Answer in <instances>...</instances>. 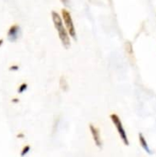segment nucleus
<instances>
[{"mask_svg": "<svg viewBox=\"0 0 156 157\" xmlns=\"http://www.w3.org/2000/svg\"><path fill=\"white\" fill-rule=\"evenodd\" d=\"M18 69H19V67H18L17 65H12V66L9 67V70H10V71H17V70H18Z\"/></svg>", "mask_w": 156, "mask_h": 157, "instance_id": "1a4fd4ad", "label": "nucleus"}, {"mask_svg": "<svg viewBox=\"0 0 156 157\" xmlns=\"http://www.w3.org/2000/svg\"><path fill=\"white\" fill-rule=\"evenodd\" d=\"M3 44V40L2 39H0V47H1V45Z\"/></svg>", "mask_w": 156, "mask_h": 157, "instance_id": "f8f14e48", "label": "nucleus"}, {"mask_svg": "<svg viewBox=\"0 0 156 157\" xmlns=\"http://www.w3.org/2000/svg\"><path fill=\"white\" fill-rule=\"evenodd\" d=\"M12 102L13 103H17V102H18V99H12Z\"/></svg>", "mask_w": 156, "mask_h": 157, "instance_id": "9b49d317", "label": "nucleus"}, {"mask_svg": "<svg viewBox=\"0 0 156 157\" xmlns=\"http://www.w3.org/2000/svg\"><path fill=\"white\" fill-rule=\"evenodd\" d=\"M27 88H28V85L24 83V84H22V85L19 86V88H18V91H17V92H18V93H23Z\"/></svg>", "mask_w": 156, "mask_h": 157, "instance_id": "6e6552de", "label": "nucleus"}, {"mask_svg": "<svg viewBox=\"0 0 156 157\" xmlns=\"http://www.w3.org/2000/svg\"><path fill=\"white\" fill-rule=\"evenodd\" d=\"M90 131H91V133L93 135V139L95 141L96 145L98 146L99 148H101L102 147V142H101V138H100L98 130L97 128H95L93 125H90Z\"/></svg>", "mask_w": 156, "mask_h": 157, "instance_id": "39448f33", "label": "nucleus"}, {"mask_svg": "<svg viewBox=\"0 0 156 157\" xmlns=\"http://www.w3.org/2000/svg\"><path fill=\"white\" fill-rule=\"evenodd\" d=\"M110 118H111V121L114 123V125H115V127H116V129H117V131L119 132V135L120 136L122 142L126 145H129V140H128V137H127V133H126V132H125V130L123 128V125H122V123L120 121V119L115 114L111 115Z\"/></svg>", "mask_w": 156, "mask_h": 157, "instance_id": "f03ea898", "label": "nucleus"}, {"mask_svg": "<svg viewBox=\"0 0 156 157\" xmlns=\"http://www.w3.org/2000/svg\"><path fill=\"white\" fill-rule=\"evenodd\" d=\"M29 150H30V146H29V145L25 146V147L23 148L22 152H21V156H25V155L29 152Z\"/></svg>", "mask_w": 156, "mask_h": 157, "instance_id": "0eeeda50", "label": "nucleus"}, {"mask_svg": "<svg viewBox=\"0 0 156 157\" xmlns=\"http://www.w3.org/2000/svg\"><path fill=\"white\" fill-rule=\"evenodd\" d=\"M23 137H24V136H23V134H22V133H20V134H18V135H17V138H23Z\"/></svg>", "mask_w": 156, "mask_h": 157, "instance_id": "9d476101", "label": "nucleus"}, {"mask_svg": "<svg viewBox=\"0 0 156 157\" xmlns=\"http://www.w3.org/2000/svg\"><path fill=\"white\" fill-rule=\"evenodd\" d=\"M62 14H63V21H64V24L68 29V32L69 34L71 35V37H73L74 40L76 39V32H75V29H74V22H73V19H72V17L70 15V13L63 9L62 11Z\"/></svg>", "mask_w": 156, "mask_h": 157, "instance_id": "7ed1b4c3", "label": "nucleus"}, {"mask_svg": "<svg viewBox=\"0 0 156 157\" xmlns=\"http://www.w3.org/2000/svg\"><path fill=\"white\" fill-rule=\"evenodd\" d=\"M20 31H21V29L18 25H12L8 31H7V39L9 41H12V42H15L19 35H20Z\"/></svg>", "mask_w": 156, "mask_h": 157, "instance_id": "20e7f679", "label": "nucleus"}, {"mask_svg": "<svg viewBox=\"0 0 156 157\" xmlns=\"http://www.w3.org/2000/svg\"><path fill=\"white\" fill-rule=\"evenodd\" d=\"M139 139H140V144H141L142 147H143L148 154H152V152H151V150H150V148H149V146H148V144H147L146 140L144 139V137L143 136V134H140V135H139Z\"/></svg>", "mask_w": 156, "mask_h": 157, "instance_id": "423d86ee", "label": "nucleus"}, {"mask_svg": "<svg viewBox=\"0 0 156 157\" xmlns=\"http://www.w3.org/2000/svg\"><path fill=\"white\" fill-rule=\"evenodd\" d=\"M51 17H52V21H53L54 27H55V29H56V30L58 32L59 38H60L63 47L66 48V49L69 48L70 44H71L70 43V39H69V36H68V33H67L66 29L63 27V23L62 17L55 11L51 12Z\"/></svg>", "mask_w": 156, "mask_h": 157, "instance_id": "f257e3e1", "label": "nucleus"}]
</instances>
